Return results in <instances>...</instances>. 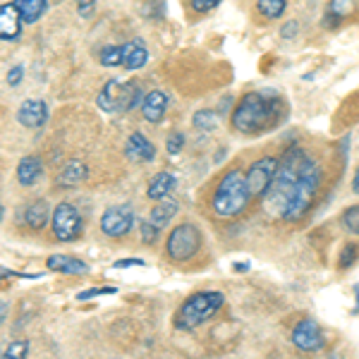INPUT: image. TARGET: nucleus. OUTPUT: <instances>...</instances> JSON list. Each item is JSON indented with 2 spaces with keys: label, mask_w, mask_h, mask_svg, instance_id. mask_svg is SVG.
I'll list each match as a JSON object with an SVG mask.
<instances>
[{
  "label": "nucleus",
  "mask_w": 359,
  "mask_h": 359,
  "mask_svg": "<svg viewBox=\"0 0 359 359\" xmlns=\"http://www.w3.org/2000/svg\"><path fill=\"white\" fill-rule=\"evenodd\" d=\"M182 149H184V135L182 132H172V135L165 139V151L170 156H177Z\"/></svg>",
  "instance_id": "31"
},
{
  "label": "nucleus",
  "mask_w": 359,
  "mask_h": 359,
  "mask_svg": "<svg viewBox=\"0 0 359 359\" xmlns=\"http://www.w3.org/2000/svg\"><path fill=\"white\" fill-rule=\"evenodd\" d=\"M43 172V163L39 156H25V158L17 163V182L22 184V187H32V184H36V180L41 177Z\"/></svg>",
  "instance_id": "18"
},
{
  "label": "nucleus",
  "mask_w": 359,
  "mask_h": 359,
  "mask_svg": "<svg viewBox=\"0 0 359 359\" xmlns=\"http://www.w3.org/2000/svg\"><path fill=\"white\" fill-rule=\"evenodd\" d=\"M352 8H355V0H331V5H328V15L343 20V17H347L352 13Z\"/></svg>",
  "instance_id": "29"
},
{
  "label": "nucleus",
  "mask_w": 359,
  "mask_h": 359,
  "mask_svg": "<svg viewBox=\"0 0 359 359\" xmlns=\"http://www.w3.org/2000/svg\"><path fill=\"white\" fill-rule=\"evenodd\" d=\"M22 77H25V67H22V65L10 67V72H8V84H10V86H20Z\"/></svg>",
  "instance_id": "35"
},
{
  "label": "nucleus",
  "mask_w": 359,
  "mask_h": 359,
  "mask_svg": "<svg viewBox=\"0 0 359 359\" xmlns=\"http://www.w3.org/2000/svg\"><path fill=\"white\" fill-rule=\"evenodd\" d=\"M98 60H101V65H106V67L123 65V46H106V48H101Z\"/></svg>",
  "instance_id": "25"
},
{
  "label": "nucleus",
  "mask_w": 359,
  "mask_h": 359,
  "mask_svg": "<svg viewBox=\"0 0 359 359\" xmlns=\"http://www.w3.org/2000/svg\"><path fill=\"white\" fill-rule=\"evenodd\" d=\"M46 269L55 271V273H65V276L89 273V264L77 257H67V254H50V257L46 259Z\"/></svg>",
  "instance_id": "14"
},
{
  "label": "nucleus",
  "mask_w": 359,
  "mask_h": 359,
  "mask_svg": "<svg viewBox=\"0 0 359 359\" xmlns=\"http://www.w3.org/2000/svg\"><path fill=\"white\" fill-rule=\"evenodd\" d=\"M20 29H22V15L17 10L15 0L13 3H3V8H0V39L3 41H15L20 36Z\"/></svg>",
  "instance_id": "15"
},
{
  "label": "nucleus",
  "mask_w": 359,
  "mask_h": 359,
  "mask_svg": "<svg viewBox=\"0 0 359 359\" xmlns=\"http://www.w3.org/2000/svg\"><path fill=\"white\" fill-rule=\"evenodd\" d=\"M77 13L79 17H94L96 0H77Z\"/></svg>",
  "instance_id": "34"
},
{
  "label": "nucleus",
  "mask_w": 359,
  "mask_h": 359,
  "mask_svg": "<svg viewBox=\"0 0 359 359\" xmlns=\"http://www.w3.org/2000/svg\"><path fill=\"white\" fill-rule=\"evenodd\" d=\"M340 223L345 225L347 233H352V235L359 237V204L347 206L345 211H343V216H340Z\"/></svg>",
  "instance_id": "26"
},
{
  "label": "nucleus",
  "mask_w": 359,
  "mask_h": 359,
  "mask_svg": "<svg viewBox=\"0 0 359 359\" xmlns=\"http://www.w3.org/2000/svg\"><path fill=\"white\" fill-rule=\"evenodd\" d=\"M201 242H204V237H201V230L194 223H180L165 237V254L170 262L184 264L196 257V252L201 249Z\"/></svg>",
  "instance_id": "6"
},
{
  "label": "nucleus",
  "mask_w": 359,
  "mask_h": 359,
  "mask_svg": "<svg viewBox=\"0 0 359 359\" xmlns=\"http://www.w3.org/2000/svg\"><path fill=\"white\" fill-rule=\"evenodd\" d=\"M139 230H142V240L147 242V245H156V242H158L161 228L151 221V218H149V221H144L142 225H139Z\"/></svg>",
  "instance_id": "30"
},
{
  "label": "nucleus",
  "mask_w": 359,
  "mask_h": 359,
  "mask_svg": "<svg viewBox=\"0 0 359 359\" xmlns=\"http://www.w3.org/2000/svg\"><path fill=\"white\" fill-rule=\"evenodd\" d=\"M96 103L103 113H127L132 108H142L144 89L139 82H125V79H111L96 96Z\"/></svg>",
  "instance_id": "5"
},
{
  "label": "nucleus",
  "mask_w": 359,
  "mask_h": 359,
  "mask_svg": "<svg viewBox=\"0 0 359 359\" xmlns=\"http://www.w3.org/2000/svg\"><path fill=\"white\" fill-rule=\"evenodd\" d=\"M118 287H91V290H82L77 294L79 302H86V299H94V297H103V294H115Z\"/></svg>",
  "instance_id": "32"
},
{
  "label": "nucleus",
  "mask_w": 359,
  "mask_h": 359,
  "mask_svg": "<svg viewBox=\"0 0 359 359\" xmlns=\"http://www.w3.org/2000/svg\"><path fill=\"white\" fill-rule=\"evenodd\" d=\"M218 5H221V0H189V8H192L194 13H199V15L211 13V10H216Z\"/></svg>",
  "instance_id": "33"
},
{
  "label": "nucleus",
  "mask_w": 359,
  "mask_h": 359,
  "mask_svg": "<svg viewBox=\"0 0 359 359\" xmlns=\"http://www.w3.org/2000/svg\"><path fill=\"white\" fill-rule=\"evenodd\" d=\"M249 264H235V271H247Z\"/></svg>",
  "instance_id": "40"
},
{
  "label": "nucleus",
  "mask_w": 359,
  "mask_h": 359,
  "mask_svg": "<svg viewBox=\"0 0 359 359\" xmlns=\"http://www.w3.org/2000/svg\"><path fill=\"white\" fill-rule=\"evenodd\" d=\"M223 304H225V294L216 290L189 294L175 311V326L180 331H194L201 323H206L216 311H221Z\"/></svg>",
  "instance_id": "4"
},
{
  "label": "nucleus",
  "mask_w": 359,
  "mask_h": 359,
  "mask_svg": "<svg viewBox=\"0 0 359 359\" xmlns=\"http://www.w3.org/2000/svg\"><path fill=\"white\" fill-rule=\"evenodd\" d=\"M46 120H48V103L41 98H27L17 111V123L27 130H39L46 125Z\"/></svg>",
  "instance_id": "11"
},
{
  "label": "nucleus",
  "mask_w": 359,
  "mask_h": 359,
  "mask_svg": "<svg viewBox=\"0 0 359 359\" xmlns=\"http://www.w3.org/2000/svg\"><path fill=\"white\" fill-rule=\"evenodd\" d=\"M25 25H36L48 13V0H15Z\"/></svg>",
  "instance_id": "21"
},
{
  "label": "nucleus",
  "mask_w": 359,
  "mask_h": 359,
  "mask_svg": "<svg viewBox=\"0 0 359 359\" xmlns=\"http://www.w3.org/2000/svg\"><path fill=\"white\" fill-rule=\"evenodd\" d=\"M287 8V0H257V13L264 20H280Z\"/></svg>",
  "instance_id": "23"
},
{
  "label": "nucleus",
  "mask_w": 359,
  "mask_h": 359,
  "mask_svg": "<svg viewBox=\"0 0 359 359\" xmlns=\"http://www.w3.org/2000/svg\"><path fill=\"white\" fill-rule=\"evenodd\" d=\"M175 184H177V180H175L172 172L161 170V172H156V175L151 177V182H149L147 196H149V199H154V201L165 199V196L170 194L172 189H175Z\"/></svg>",
  "instance_id": "20"
},
{
  "label": "nucleus",
  "mask_w": 359,
  "mask_h": 359,
  "mask_svg": "<svg viewBox=\"0 0 359 359\" xmlns=\"http://www.w3.org/2000/svg\"><path fill=\"white\" fill-rule=\"evenodd\" d=\"M352 314H359V283L355 285V309H352Z\"/></svg>",
  "instance_id": "39"
},
{
  "label": "nucleus",
  "mask_w": 359,
  "mask_h": 359,
  "mask_svg": "<svg viewBox=\"0 0 359 359\" xmlns=\"http://www.w3.org/2000/svg\"><path fill=\"white\" fill-rule=\"evenodd\" d=\"M29 350H32V345H29V340H17V343H10L5 347L3 357L5 359H22L29 355Z\"/></svg>",
  "instance_id": "28"
},
{
  "label": "nucleus",
  "mask_w": 359,
  "mask_h": 359,
  "mask_svg": "<svg viewBox=\"0 0 359 359\" xmlns=\"http://www.w3.org/2000/svg\"><path fill=\"white\" fill-rule=\"evenodd\" d=\"M130 266H144L142 259H120L113 264V269H130Z\"/></svg>",
  "instance_id": "36"
},
{
  "label": "nucleus",
  "mask_w": 359,
  "mask_h": 359,
  "mask_svg": "<svg viewBox=\"0 0 359 359\" xmlns=\"http://www.w3.org/2000/svg\"><path fill=\"white\" fill-rule=\"evenodd\" d=\"M50 218H53V213H50V204L46 199L29 201V204L25 206V213H22V221H25L32 230L46 228Z\"/></svg>",
  "instance_id": "17"
},
{
  "label": "nucleus",
  "mask_w": 359,
  "mask_h": 359,
  "mask_svg": "<svg viewBox=\"0 0 359 359\" xmlns=\"http://www.w3.org/2000/svg\"><path fill=\"white\" fill-rule=\"evenodd\" d=\"M147 60H149V50L142 39H132L130 43L123 46V67L125 69H139V67L147 65Z\"/></svg>",
  "instance_id": "19"
},
{
  "label": "nucleus",
  "mask_w": 359,
  "mask_h": 359,
  "mask_svg": "<svg viewBox=\"0 0 359 359\" xmlns=\"http://www.w3.org/2000/svg\"><path fill=\"white\" fill-rule=\"evenodd\" d=\"M101 233L106 237H113V240H120V237L130 235L132 228H135V211H132L130 204H118L103 211L101 216Z\"/></svg>",
  "instance_id": "8"
},
{
  "label": "nucleus",
  "mask_w": 359,
  "mask_h": 359,
  "mask_svg": "<svg viewBox=\"0 0 359 359\" xmlns=\"http://www.w3.org/2000/svg\"><path fill=\"white\" fill-rule=\"evenodd\" d=\"M280 96L276 91H249L233 108L230 125L242 135H259V132L271 130L280 120Z\"/></svg>",
  "instance_id": "2"
},
{
  "label": "nucleus",
  "mask_w": 359,
  "mask_h": 359,
  "mask_svg": "<svg viewBox=\"0 0 359 359\" xmlns=\"http://www.w3.org/2000/svg\"><path fill=\"white\" fill-rule=\"evenodd\" d=\"M168 113V94L165 91H149L144 96V103H142V115L147 123H161Z\"/></svg>",
  "instance_id": "16"
},
{
  "label": "nucleus",
  "mask_w": 359,
  "mask_h": 359,
  "mask_svg": "<svg viewBox=\"0 0 359 359\" xmlns=\"http://www.w3.org/2000/svg\"><path fill=\"white\" fill-rule=\"evenodd\" d=\"M357 259H359V245H357V242H347V245L340 249V254H338V266L345 271V269H350Z\"/></svg>",
  "instance_id": "27"
},
{
  "label": "nucleus",
  "mask_w": 359,
  "mask_h": 359,
  "mask_svg": "<svg viewBox=\"0 0 359 359\" xmlns=\"http://www.w3.org/2000/svg\"><path fill=\"white\" fill-rule=\"evenodd\" d=\"M177 211H180L177 201L170 199V196H165V199H158V204L151 208V216H149V218H151L158 228H165V225L177 216Z\"/></svg>",
  "instance_id": "22"
},
{
  "label": "nucleus",
  "mask_w": 359,
  "mask_h": 359,
  "mask_svg": "<svg viewBox=\"0 0 359 359\" xmlns=\"http://www.w3.org/2000/svg\"><path fill=\"white\" fill-rule=\"evenodd\" d=\"M125 156L135 163H149V161L156 158V147L149 137H144L142 132H135L125 144Z\"/></svg>",
  "instance_id": "12"
},
{
  "label": "nucleus",
  "mask_w": 359,
  "mask_h": 359,
  "mask_svg": "<svg viewBox=\"0 0 359 359\" xmlns=\"http://www.w3.org/2000/svg\"><path fill=\"white\" fill-rule=\"evenodd\" d=\"M8 318V302H3V321Z\"/></svg>",
  "instance_id": "41"
},
{
  "label": "nucleus",
  "mask_w": 359,
  "mask_h": 359,
  "mask_svg": "<svg viewBox=\"0 0 359 359\" xmlns=\"http://www.w3.org/2000/svg\"><path fill=\"white\" fill-rule=\"evenodd\" d=\"M192 125L196 127V130H204V132L216 130V127H218V113L211 111V108H201V111L194 113Z\"/></svg>",
  "instance_id": "24"
},
{
  "label": "nucleus",
  "mask_w": 359,
  "mask_h": 359,
  "mask_svg": "<svg viewBox=\"0 0 359 359\" xmlns=\"http://www.w3.org/2000/svg\"><path fill=\"white\" fill-rule=\"evenodd\" d=\"M352 192H355V194H359V163H357L355 177H352Z\"/></svg>",
  "instance_id": "38"
},
{
  "label": "nucleus",
  "mask_w": 359,
  "mask_h": 359,
  "mask_svg": "<svg viewBox=\"0 0 359 359\" xmlns=\"http://www.w3.org/2000/svg\"><path fill=\"white\" fill-rule=\"evenodd\" d=\"M86 177H89V168H86V163L79 158H72L60 165V170H57V175H55V182H57V187H77V184H82Z\"/></svg>",
  "instance_id": "13"
},
{
  "label": "nucleus",
  "mask_w": 359,
  "mask_h": 359,
  "mask_svg": "<svg viewBox=\"0 0 359 359\" xmlns=\"http://www.w3.org/2000/svg\"><path fill=\"white\" fill-rule=\"evenodd\" d=\"M252 199L254 196L249 192L245 172H242L240 168H230V170L218 180L216 189H213L211 208L218 216L233 218V216H240L242 211H247Z\"/></svg>",
  "instance_id": "3"
},
{
  "label": "nucleus",
  "mask_w": 359,
  "mask_h": 359,
  "mask_svg": "<svg viewBox=\"0 0 359 359\" xmlns=\"http://www.w3.org/2000/svg\"><path fill=\"white\" fill-rule=\"evenodd\" d=\"M50 230H53V237L57 242H72L82 235L84 221H82V216H79L77 208H74V204H69V201H60V204L53 208Z\"/></svg>",
  "instance_id": "7"
},
{
  "label": "nucleus",
  "mask_w": 359,
  "mask_h": 359,
  "mask_svg": "<svg viewBox=\"0 0 359 359\" xmlns=\"http://www.w3.org/2000/svg\"><path fill=\"white\" fill-rule=\"evenodd\" d=\"M318 187H321L318 163L299 147H290L283 154L273 182L264 194V204L280 221L297 223L309 213Z\"/></svg>",
  "instance_id": "1"
},
{
  "label": "nucleus",
  "mask_w": 359,
  "mask_h": 359,
  "mask_svg": "<svg viewBox=\"0 0 359 359\" xmlns=\"http://www.w3.org/2000/svg\"><path fill=\"white\" fill-rule=\"evenodd\" d=\"M278 165H280L278 158H273V156H264V158L254 161V163L247 168L245 177H247L252 196H262L264 199V194L269 192L271 182H273V177L278 172Z\"/></svg>",
  "instance_id": "9"
},
{
  "label": "nucleus",
  "mask_w": 359,
  "mask_h": 359,
  "mask_svg": "<svg viewBox=\"0 0 359 359\" xmlns=\"http://www.w3.org/2000/svg\"><path fill=\"white\" fill-rule=\"evenodd\" d=\"M294 29H299V25H297V22H287V25L280 29L283 39H292V36H294Z\"/></svg>",
  "instance_id": "37"
},
{
  "label": "nucleus",
  "mask_w": 359,
  "mask_h": 359,
  "mask_svg": "<svg viewBox=\"0 0 359 359\" xmlns=\"http://www.w3.org/2000/svg\"><path fill=\"white\" fill-rule=\"evenodd\" d=\"M292 345L302 352H318L326 345V335L316 318H302L297 326L292 328Z\"/></svg>",
  "instance_id": "10"
}]
</instances>
